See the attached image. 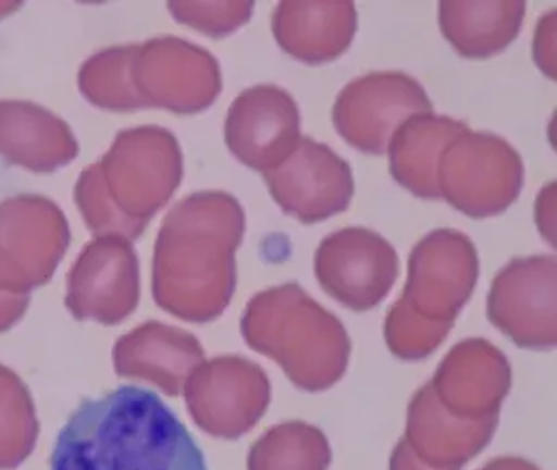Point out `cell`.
<instances>
[{
    "label": "cell",
    "instance_id": "6da1fadb",
    "mask_svg": "<svg viewBox=\"0 0 557 470\" xmlns=\"http://www.w3.org/2000/svg\"><path fill=\"white\" fill-rule=\"evenodd\" d=\"M49 470H209L203 450L159 394L138 385L86 398L52 445Z\"/></svg>",
    "mask_w": 557,
    "mask_h": 470
},
{
    "label": "cell",
    "instance_id": "7a4b0ae2",
    "mask_svg": "<svg viewBox=\"0 0 557 470\" xmlns=\"http://www.w3.org/2000/svg\"><path fill=\"white\" fill-rule=\"evenodd\" d=\"M244 331L247 343L281 362L292 382L307 391L330 387L348 364L343 325L298 285L278 286L255 298Z\"/></svg>",
    "mask_w": 557,
    "mask_h": 470
},
{
    "label": "cell",
    "instance_id": "3957f363",
    "mask_svg": "<svg viewBox=\"0 0 557 470\" xmlns=\"http://www.w3.org/2000/svg\"><path fill=\"white\" fill-rule=\"evenodd\" d=\"M524 185L520 154L500 136L467 128L438 162V190L462 214L483 220L513 203Z\"/></svg>",
    "mask_w": 557,
    "mask_h": 470
},
{
    "label": "cell",
    "instance_id": "277c9868",
    "mask_svg": "<svg viewBox=\"0 0 557 470\" xmlns=\"http://www.w3.org/2000/svg\"><path fill=\"white\" fill-rule=\"evenodd\" d=\"M424 88L406 73H370L355 78L336 97L333 123L349 146L383 154L394 133L414 115L431 114Z\"/></svg>",
    "mask_w": 557,
    "mask_h": 470
},
{
    "label": "cell",
    "instance_id": "5b68a950",
    "mask_svg": "<svg viewBox=\"0 0 557 470\" xmlns=\"http://www.w3.org/2000/svg\"><path fill=\"white\" fill-rule=\"evenodd\" d=\"M478 277V253L469 236L459 231H431L418 242L409 259V285L401 304L428 301L422 317L443 341L454 318L469 299Z\"/></svg>",
    "mask_w": 557,
    "mask_h": 470
},
{
    "label": "cell",
    "instance_id": "8992f818",
    "mask_svg": "<svg viewBox=\"0 0 557 470\" xmlns=\"http://www.w3.org/2000/svg\"><path fill=\"white\" fill-rule=\"evenodd\" d=\"M264 181L278 209L305 225L348 210L355 191L348 162L309 136Z\"/></svg>",
    "mask_w": 557,
    "mask_h": 470
},
{
    "label": "cell",
    "instance_id": "52a82bcc",
    "mask_svg": "<svg viewBox=\"0 0 557 470\" xmlns=\"http://www.w3.org/2000/svg\"><path fill=\"white\" fill-rule=\"evenodd\" d=\"M330 296L355 311L377 306L398 277V255L375 231L348 227L323 238L314 259Z\"/></svg>",
    "mask_w": 557,
    "mask_h": 470
},
{
    "label": "cell",
    "instance_id": "ba28073f",
    "mask_svg": "<svg viewBox=\"0 0 557 470\" xmlns=\"http://www.w3.org/2000/svg\"><path fill=\"white\" fill-rule=\"evenodd\" d=\"M488 318L524 348L556 346V257L515 259L488 296Z\"/></svg>",
    "mask_w": 557,
    "mask_h": 470
},
{
    "label": "cell",
    "instance_id": "9c48e42d",
    "mask_svg": "<svg viewBox=\"0 0 557 470\" xmlns=\"http://www.w3.org/2000/svg\"><path fill=\"white\" fill-rule=\"evenodd\" d=\"M301 140L298 102L286 89L260 84L236 97L225 121L231 153L251 170H275Z\"/></svg>",
    "mask_w": 557,
    "mask_h": 470
},
{
    "label": "cell",
    "instance_id": "30bf717a",
    "mask_svg": "<svg viewBox=\"0 0 557 470\" xmlns=\"http://www.w3.org/2000/svg\"><path fill=\"white\" fill-rule=\"evenodd\" d=\"M278 47L309 65L325 64L348 51L357 33L354 2H281L272 17Z\"/></svg>",
    "mask_w": 557,
    "mask_h": 470
},
{
    "label": "cell",
    "instance_id": "8fae6325",
    "mask_svg": "<svg viewBox=\"0 0 557 470\" xmlns=\"http://www.w3.org/2000/svg\"><path fill=\"white\" fill-rule=\"evenodd\" d=\"M467 128L461 121L433 112L407 120L386 149L393 177L417 197L441 199L438 162L444 149Z\"/></svg>",
    "mask_w": 557,
    "mask_h": 470
},
{
    "label": "cell",
    "instance_id": "7c38bea8",
    "mask_svg": "<svg viewBox=\"0 0 557 470\" xmlns=\"http://www.w3.org/2000/svg\"><path fill=\"white\" fill-rule=\"evenodd\" d=\"M525 2H456L438 4V23L444 38L465 58H491L506 51L519 36Z\"/></svg>",
    "mask_w": 557,
    "mask_h": 470
},
{
    "label": "cell",
    "instance_id": "4fadbf2b",
    "mask_svg": "<svg viewBox=\"0 0 557 470\" xmlns=\"http://www.w3.org/2000/svg\"><path fill=\"white\" fill-rule=\"evenodd\" d=\"M172 13L178 21H184L197 30L222 38L225 34L235 33L244 26L253 12V2H223V4H170Z\"/></svg>",
    "mask_w": 557,
    "mask_h": 470
}]
</instances>
